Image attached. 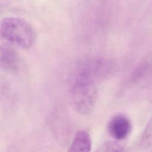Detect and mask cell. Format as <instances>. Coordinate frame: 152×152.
Masks as SVG:
<instances>
[{
	"mask_svg": "<svg viewBox=\"0 0 152 152\" xmlns=\"http://www.w3.org/2000/svg\"><path fill=\"white\" fill-rule=\"evenodd\" d=\"M1 37L23 49H29L34 43L36 33L26 21L17 17H5L1 23Z\"/></svg>",
	"mask_w": 152,
	"mask_h": 152,
	"instance_id": "cell-1",
	"label": "cell"
},
{
	"mask_svg": "<svg viewBox=\"0 0 152 152\" xmlns=\"http://www.w3.org/2000/svg\"><path fill=\"white\" fill-rule=\"evenodd\" d=\"M116 68V64L112 59L102 57L88 59L78 65L72 81L96 84L112 76Z\"/></svg>",
	"mask_w": 152,
	"mask_h": 152,
	"instance_id": "cell-2",
	"label": "cell"
},
{
	"mask_svg": "<svg viewBox=\"0 0 152 152\" xmlns=\"http://www.w3.org/2000/svg\"><path fill=\"white\" fill-rule=\"evenodd\" d=\"M70 93L72 104L78 113L87 115L92 112L97 97L96 84L72 81Z\"/></svg>",
	"mask_w": 152,
	"mask_h": 152,
	"instance_id": "cell-3",
	"label": "cell"
},
{
	"mask_svg": "<svg viewBox=\"0 0 152 152\" xmlns=\"http://www.w3.org/2000/svg\"><path fill=\"white\" fill-rule=\"evenodd\" d=\"M131 124L129 119L124 115H117L109 122L107 130L110 135L116 140L126 138L131 132Z\"/></svg>",
	"mask_w": 152,
	"mask_h": 152,
	"instance_id": "cell-4",
	"label": "cell"
},
{
	"mask_svg": "<svg viewBox=\"0 0 152 152\" xmlns=\"http://www.w3.org/2000/svg\"><path fill=\"white\" fill-rule=\"evenodd\" d=\"M1 68L4 71L16 74L20 69V60L16 52L11 47L2 45L0 50Z\"/></svg>",
	"mask_w": 152,
	"mask_h": 152,
	"instance_id": "cell-5",
	"label": "cell"
},
{
	"mask_svg": "<svg viewBox=\"0 0 152 152\" xmlns=\"http://www.w3.org/2000/svg\"><path fill=\"white\" fill-rule=\"evenodd\" d=\"M91 139L89 133L84 130L77 131L71 142L68 152H90Z\"/></svg>",
	"mask_w": 152,
	"mask_h": 152,
	"instance_id": "cell-6",
	"label": "cell"
},
{
	"mask_svg": "<svg viewBox=\"0 0 152 152\" xmlns=\"http://www.w3.org/2000/svg\"><path fill=\"white\" fill-rule=\"evenodd\" d=\"M141 145L144 148L152 145V118L145 126L142 133L141 139Z\"/></svg>",
	"mask_w": 152,
	"mask_h": 152,
	"instance_id": "cell-7",
	"label": "cell"
},
{
	"mask_svg": "<svg viewBox=\"0 0 152 152\" xmlns=\"http://www.w3.org/2000/svg\"><path fill=\"white\" fill-rule=\"evenodd\" d=\"M96 152H125L124 147L116 142H107L102 145Z\"/></svg>",
	"mask_w": 152,
	"mask_h": 152,
	"instance_id": "cell-8",
	"label": "cell"
}]
</instances>
